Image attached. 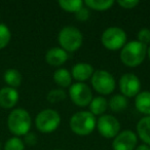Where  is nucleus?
<instances>
[{
  "instance_id": "9b49d317",
  "label": "nucleus",
  "mask_w": 150,
  "mask_h": 150,
  "mask_svg": "<svg viewBox=\"0 0 150 150\" xmlns=\"http://www.w3.org/2000/svg\"><path fill=\"white\" fill-rule=\"evenodd\" d=\"M138 137L131 129H125L113 139V150H135L137 146Z\"/></svg>"
},
{
  "instance_id": "aec40b11",
  "label": "nucleus",
  "mask_w": 150,
  "mask_h": 150,
  "mask_svg": "<svg viewBox=\"0 0 150 150\" xmlns=\"http://www.w3.org/2000/svg\"><path fill=\"white\" fill-rule=\"evenodd\" d=\"M127 105H129L127 98H125L121 94L114 95L113 97H111L108 102V107H110L113 112H121V111L125 110Z\"/></svg>"
},
{
  "instance_id": "f3484780",
  "label": "nucleus",
  "mask_w": 150,
  "mask_h": 150,
  "mask_svg": "<svg viewBox=\"0 0 150 150\" xmlns=\"http://www.w3.org/2000/svg\"><path fill=\"white\" fill-rule=\"evenodd\" d=\"M54 80L60 88H70L72 84V75L67 69L59 68L54 73Z\"/></svg>"
},
{
  "instance_id": "473e14b6",
  "label": "nucleus",
  "mask_w": 150,
  "mask_h": 150,
  "mask_svg": "<svg viewBox=\"0 0 150 150\" xmlns=\"http://www.w3.org/2000/svg\"><path fill=\"white\" fill-rule=\"evenodd\" d=\"M56 150H60V149H56Z\"/></svg>"
},
{
  "instance_id": "1a4fd4ad",
  "label": "nucleus",
  "mask_w": 150,
  "mask_h": 150,
  "mask_svg": "<svg viewBox=\"0 0 150 150\" xmlns=\"http://www.w3.org/2000/svg\"><path fill=\"white\" fill-rule=\"evenodd\" d=\"M96 127L101 136L107 139H114L120 132V123L116 117L109 114L101 115L97 120Z\"/></svg>"
},
{
  "instance_id": "7c9ffc66",
  "label": "nucleus",
  "mask_w": 150,
  "mask_h": 150,
  "mask_svg": "<svg viewBox=\"0 0 150 150\" xmlns=\"http://www.w3.org/2000/svg\"><path fill=\"white\" fill-rule=\"evenodd\" d=\"M147 57H148V59H149V61H150V45L147 46Z\"/></svg>"
},
{
  "instance_id": "cd10ccee",
  "label": "nucleus",
  "mask_w": 150,
  "mask_h": 150,
  "mask_svg": "<svg viewBox=\"0 0 150 150\" xmlns=\"http://www.w3.org/2000/svg\"><path fill=\"white\" fill-rule=\"evenodd\" d=\"M75 18H76V20L81 22L88 20V18H90V11H88V8L86 5H83L77 13H75Z\"/></svg>"
},
{
  "instance_id": "a211bd4d",
  "label": "nucleus",
  "mask_w": 150,
  "mask_h": 150,
  "mask_svg": "<svg viewBox=\"0 0 150 150\" xmlns=\"http://www.w3.org/2000/svg\"><path fill=\"white\" fill-rule=\"evenodd\" d=\"M88 107H90V112L93 115H103V113L108 108V101L102 96L95 97L91 101Z\"/></svg>"
},
{
  "instance_id": "bb28decb",
  "label": "nucleus",
  "mask_w": 150,
  "mask_h": 150,
  "mask_svg": "<svg viewBox=\"0 0 150 150\" xmlns=\"http://www.w3.org/2000/svg\"><path fill=\"white\" fill-rule=\"evenodd\" d=\"M139 3H140L139 0H119V1H117V4L125 9L135 8Z\"/></svg>"
},
{
  "instance_id": "6ab92c4d",
  "label": "nucleus",
  "mask_w": 150,
  "mask_h": 150,
  "mask_svg": "<svg viewBox=\"0 0 150 150\" xmlns=\"http://www.w3.org/2000/svg\"><path fill=\"white\" fill-rule=\"evenodd\" d=\"M3 79L9 88H17L22 83V74L17 69H7L3 74Z\"/></svg>"
},
{
  "instance_id": "a878e982",
  "label": "nucleus",
  "mask_w": 150,
  "mask_h": 150,
  "mask_svg": "<svg viewBox=\"0 0 150 150\" xmlns=\"http://www.w3.org/2000/svg\"><path fill=\"white\" fill-rule=\"evenodd\" d=\"M137 37H138V41L140 43L147 46L148 44H150V29H148V28H142L138 32Z\"/></svg>"
},
{
  "instance_id": "9d476101",
  "label": "nucleus",
  "mask_w": 150,
  "mask_h": 150,
  "mask_svg": "<svg viewBox=\"0 0 150 150\" xmlns=\"http://www.w3.org/2000/svg\"><path fill=\"white\" fill-rule=\"evenodd\" d=\"M119 90L125 98H133L141 92V81L134 73H125L119 79Z\"/></svg>"
},
{
  "instance_id": "c85d7f7f",
  "label": "nucleus",
  "mask_w": 150,
  "mask_h": 150,
  "mask_svg": "<svg viewBox=\"0 0 150 150\" xmlns=\"http://www.w3.org/2000/svg\"><path fill=\"white\" fill-rule=\"evenodd\" d=\"M24 143L28 144L30 146H33L37 143V136L34 133H28L27 135H25V139H24Z\"/></svg>"
},
{
  "instance_id": "20e7f679",
  "label": "nucleus",
  "mask_w": 150,
  "mask_h": 150,
  "mask_svg": "<svg viewBox=\"0 0 150 150\" xmlns=\"http://www.w3.org/2000/svg\"><path fill=\"white\" fill-rule=\"evenodd\" d=\"M60 47L67 52H74L80 48L83 42V36L79 29L73 26H66L58 34Z\"/></svg>"
},
{
  "instance_id": "4468645a",
  "label": "nucleus",
  "mask_w": 150,
  "mask_h": 150,
  "mask_svg": "<svg viewBox=\"0 0 150 150\" xmlns=\"http://www.w3.org/2000/svg\"><path fill=\"white\" fill-rule=\"evenodd\" d=\"M68 60V52L63 48L59 47H52L47 50L45 54V61L47 64L54 67H60L66 63Z\"/></svg>"
},
{
  "instance_id": "39448f33",
  "label": "nucleus",
  "mask_w": 150,
  "mask_h": 150,
  "mask_svg": "<svg viewBox=\"0 0 150 150\" xmlns=\"http://www.w3.org/2000/svg\"><path fill=\"white\" fill-rule=\"evenodd\" d=\"M127 36L123 29L119 27H109L102 33L101 42L105 48L112 52L121 50L127 43Z\"/></svg>"
},
{
  "instance_id": "423d86ee",
  "label": "nucleus",
  "mask_w": 150,
  "mask_h": 150,
  "mask_svg": "<svg viewBox=\"0 0 150 150\" xmlns=\"http://www.w3.org/2000/svg\"><path fill=\"white\" fill-rule=\"evenodd\" d=\"M91 82L97 93L103 96H107L114 92L116 81L113 75L106 70H96L91 77Z\"/></svg>"
},
{
  "instance_id": "dca6fc26",
  "label": "nucleus",
  "mask_w": 150,
  "mask_h": 150,
  "mask_svg": "<svg viewBox=\"0 0 150 150\" xmlns=\"http://www.w3.org/2000/svg\"><path fill=\"white\" fill-rule=\"evenodd\" d=\"M138 137L145 145L150 146V116H144L137 123Z\"/></svg>"
},
{
  "instance_id": "7ed1b4c3",
  "label": "nucleus",
  "mask_w": 150,
  "mask_h": 150,
  "mask_svg": "<svg viewBox=\"0 0 150 150\" xmlns=\"http://www.w3.org/2000/svg\"><path fill=\"white\" fill-rule=\"evenodd\" d=\"M70 129L78 136H88L94 132L97 125V119L90 111H78L70 118Z\"/></svg>"
},
{
  "instance_id": "c756f323",
  "label": "nucleus",
  "mask_w": 150,
  "mask_h": 150,
  "mask_svg": "<svg viewBox=\"0 0 150 150\" xmlns=\"http://www.w3.org/2000/svg\"><path fill=\"white\" fill-rule=\"evenodd\" d=\"M135 150H150V146L145 145V144H142V145H140V146H138V147H136Z\"/></svg>"
},
{
  "instance_id": "412c9836",
  "label": "nucleus",
  "mask_w": 150,
  "mask_h": 150,
  "mask_svg": "<svg viewBox=\"0 0 150 150\" xmlns=\"http://www.w3.org/2000/svg\"><path fill=\"white\" fill-rule=\"evenodd\" d=\"M114 4L113 0H86L84 5L88 8L94 9L97 11H108Z\"/></svg>"
},
{
  "instance_id": "f257e3e1",
  "label": "nucleus",
  "mask_w": 150,
  "mask_h": 150,
  "mask_svg": "<svg viewBox=\"0 0 150 150\" xmlns=\"http://www.w3.org/2000/svg\"><path fill=\"white\" fill-rule=\"evenodd\" d=\"M147 56V46L138 40H132L125 43L120 50V60L125 66L138 67L144 62Z\"/></svg>"
},
{
  "instance_id": "b1692460",
  "label": "nucleus",
  "mask_w": 150,
  "mask_h": 150,
  "mask_svg": "<svg viewBox=\"0 0 150 150\" xmlns=\"http://www.w3.org/2000/svg\"><path fill=\"white\" fill-rule=\"evenodd\" d=\"M11 38V33L9 28L4 24L0 23V50L4 48L9 43Z\"/></svg>"
},
{
  "instance_id": "2f4dec72",
  "label": "nucleus",
  "mask_w": 150,
  "mask_h": 150,
  "mask_svg": "<svg viewBox=\"0 0 150 150\" xmlns=\"http://www.w3.org/2000/svg\"><path fill=\"white\" fill-rule=\"evenodd\" d=\"M0 148H1V143H0Z\"/></svg>"
},
{
  "instance_id": "f8f14e48",
  "label": "nucleus",
  "mask_w": 150,
  "mask_h": 150,
  "mask_svg": "<svg viewBox=\"0 0 150 150\" xmlns=\"http://www.w3.org/2000/svg\"><path fill=\"white\" fill-rule=\"evenodd\" d=\"M20 95L16 88L5 86L0 90V106L4 109H11L17 105Z\"/></svg>"
},
{
  "instance_id": "f03ea898",
  "label": "nucleus",
  "mask_w": 150,
  "mask_h": 150,
  "mask_svg": "<svg viewBox=\"0 0 150 150\" xmlns=\"http://www.w3.org/2000/svg\"><path fill=\"white\" fill-rule=\"evenodd\" d=\"M31 125L32 120L29 112L22 108L13 109L7 118V127L16 137L27 135L30 132Z\"/></svg>"
},
{
  "instance_id": "ddd939ff",
  "label": "nucleus",
  "mask_w": 150,
  "mask_h": 150,
  "mask_svg": "<svg viewBox=\"0 0 150 150\" xmlns=\"http://www.w3.org/2000/svg\"><path fill=\"white\" fill-rule=\"evenodd\" d=\"M93 74H94V68L88 63H77L72 67V70H71L72 77L78 82L86 81L92 77Z\"/></svg>"
},
{
  "instance_id": "5701e85b",
  "label": "nucleus",
  "mask_w": 150,
  "mask_h": 150,
  "mask_svg": "<svg viewBox=\"0 0 150 150\" xmlns=\"http://www.w3.org/2000/svg\"><path fill=\"white\" fill-rule=\"evenodd\" d=\"M67 94L63 88H54V90L50 91V93L46 96V99L50 103L54 104V103L63 102L66 99Z\"/></svg>"
},
{
  "instance_id": "4be33fe9",
  "label": "nucleus",
  "mask_w": 150,
  "mask_h": 150,
  "mask_svg": "<svg viewBox=\"0 0 150 150\" xmlns=\"http://www.w3.org/2000/svg\"><path fill=\"white\" fill-rule=\"evenodd\" d=\"M58 4L67 13H76L84 5V2L81 0H60Z\"/></svg>"
},
{
  "instance_id": "2eb2a0df",
  "label": "nucleus",
  "mask_w": 150,
  "mask_h": 150,
  "mask_svg": "<svg viewBox=\"0 0 150 150\" xmlns=\"http://www.w3.org/2000/svg\"><path fill=\"white\" fill-rule=\"evenodd\" d=\"M135 107L140 113L150 116V92H140L135 98Z\"/></svg>"
},
{
  "instance_id": "0eeeda50",
  "label": "nucleus",
  "mask_w": 150,
  "mask_h": 150,
  "mask_svg": "<svg viewBox=\"0 0 150 150\" xmlns=\"http://www.w3.org/2000/svg\"><path fill=\"white\" fill-rule=\"evenodd\" d=\"M61 116L58 111L54 109H44L40 111L35 118L36 127L43 134H50L59 127Z\"/></svg>"
},
{
  "instance_id": "6e6552de",
  "label": "nucleus",
  "mask_w": 150,
  "mask_h": 150,
  "mask_svg": "<svg viewBox=\"0 0 150 150\" xmlns=\"http://www.w3.org/2000/svg\"><path fill=\"white\" fill-rule=\"evenodd\" d=\"M69 97L76 106L86 107L88 106L93 100V93L88 84L75 82L69 88Z\"/></svg>"
},
{
  "instance_id": "393cba45",
  "label": "nucleus",
  "mask_w": 150,
  "mask_h": 150,
  "mask_svg": "<svg viewBox=\"0 0 150 150\" xmlns=\"http://www.w3.org/2000/svg\"><path fill=\"white\" fill-rule=\"evenodd\" d=\"M4 150H25V143L19 137H13L5 142Z\"/></svg>"
}]
</instances>
